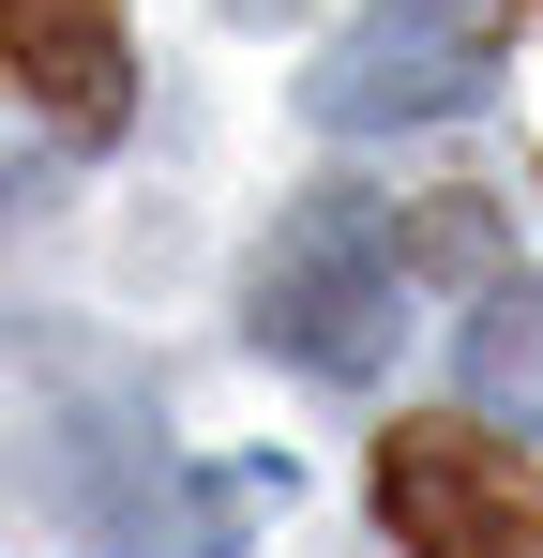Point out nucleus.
Wrapping results in <instances>:
<instances>
[{
	"label": "nucleus",
	"instance_id": "f257e3e1",
	"mask_svg": "<svg viewBox=\"0 0 543 558\" xmlns=\"http://www.w3.org/2000/svg\"><path fill=\"white\" fill-rule=\"evenodd\" d=\"M408 257H393V227L362 211V196H302L287 227H272L257 257V348L302 377H377L393 363V332H408Z\"/></svg>",
	"mask_w": 543,
	"mask_h": 558
},
{
	"label": "nucleus",
	"instance_id": "f03ea898",
	"mask_svg": "<svg viewBox=\"0 0 543 558\" xmlns=\"http://www.w3.org/2000/svg\"><path fill=\"white\" fill-rule=\"evenodd\" d=\"M498 61H514V0H362L348 46L317 61V121L333 136H408V121L483 106Z\"/></svg>",
	"mask_w": 543,
	"mask_h": 558
},
{
	"label": "nucleus",
	"instance_id": "7ed1b4c3",
	"mask_svg": "<svg viewBox=\"0 0 543 558\" xmlns=\"http://www.w3.org/2000/svg\"><path fill=\"white\" fill-rule=\"evenodd\" d=\"M377 513L408 558H543V483L483 423H393L377 438Z\"/></svg>",
	"mask_w": 543,
	"mask_h": 558
},
{
	"label": "nucleus",
	"instance_id": "20e7f679",
	"mask_svg": "<svg viewBox=\"0 0 543 558\" xmlns=\"http://www.w3.org/2000/svg\"><path fill=\"white\" fill-rule=\"evenodd\" d=\"M0 61L31 76V106H46L61 136H121V106H136L121 0H0Z\"/></svg>",
	"mask_w": 543,
	"mask_h": 558
},
{
	"label": "nucleus",
	"instance_id": "39448f33",
	"mask_svg": "<svg viewBox=\"0 0 543 558\" xmlns=\"http://www.w3.org/2000/svg\"><path fill=\"white\" fill-rule=\"evenodd\" d=\"M468 408H483V438L543 423V287H498L483 317H468Z\"/></svg>",
	"mask_w": 543,
	"mask_h": 558
}]
</instances>
